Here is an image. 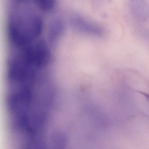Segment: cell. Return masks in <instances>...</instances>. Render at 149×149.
Here are the masks:
<instances>
[{
    "mask_svg": "<svg viewBox=\"0 0 149 149\" xmlns=\"http://www.w3.org/2000/svg\"><path fill=\"white\" fill-rule=\"evenodd\" d=\"M42 29V21L39 15L25 12L10 18L8 33L11 43L21 48L33 42L41 35Z\"/></svg>",
    "mask_w": 149,
    "mask_h": 149,
    "instance_id": "1",
    "label": "cell"
},
{
    "mask_svg": "<svg viewBox=\"0 0 149 149\" xmlns=\"http://www.w3.org/2000/svg\"><path fill=\"white\" fill-rule=\"evenodd\" d=\"M70 22L75 30L83 34L100 37L104 34V29L101 26L79 15H73L70 17Z\"/></svg>",
    "mask_w": 149,
    "mask_h": 149,
    "instance_id": "2",
    "label": "cell"
},
{
    "mask_svg": "<svg viewBox=\"0 0 149 149\" xmlns=\"http://www.w3.org/2000/svg\"><path fill=\"white\" fill-rule=\"evenodd\" d=\"M132 16L137 21L145 22L149 19V4L147 0H128Z\"/></svg>",
    "mask_w": 149,
    "mask_h": 149,
    "instance_id": "3",
    "label": "cell"
},
{
    "mask_svg": "<svg viewBox=\"0 0 149 149\" xmlns=\"http://www.w3.org/2000/svg\"><path fill=\"white\" fill-rule=\"evenodd\" d=\"M65 30V24L61 19H56L50 23L48 29V36L51 44L55 43L62 36Z\"/></svg>",
    "mask_w": 149,
    "mask_h": 149,
    "instance_id": "4",
    "label": "cell"
},
{
    "mask_svg": "<svg viewBox=\"0 0 149 149\" xmlns=\"http://www.w3.org/2000/svg\"><path fill=\"white\" fill-rule=\"evenodd\" d=\"M33 1L39 9L45 12H49L54 8L56 4V0H33Z\"/></svg>",
    "mask_w": 149,
    "mask_h": 149,
    "instance_id": "5",
    "label": "cell"
}]
</instances>
